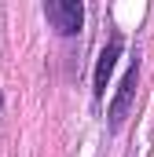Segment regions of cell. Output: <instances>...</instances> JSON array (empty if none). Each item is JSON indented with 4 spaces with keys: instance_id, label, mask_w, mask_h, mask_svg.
<instances>
[{
    "instance_id": "1",
    "label": "cell",
    "mask_w": 154,
    "mask_h": 157,
    "mask_svg": "<svg viewBox=\"0 0 154 157\" xmlns=\"http://www.w3.org/2000/svg\"><path fill=\"white\" fill-rule=\"evenodd\" d=\"M44 15H48V22L63 33V37H74L81 33V22H84V7L77 4V0H48L44 4Z\"/></svg>"
},
{
    "instance_id": "2",
    "label": "cell",
    "mask_w": 154,
    "mask_h": 157,
    "mask_svg": "<svg viewBox=\"0 0 154 157\" xmlns=\"http://www.w3.org/2000/svg\"><path fill=\"white\" fill-rule=\"evenodd\" d=\"M136 80H140V62L128 66V73H125V80H121V88H117V99L110 102V124H114V128L125 121L128 106H132V99H136Z\"/></svg>"
},
{
    "instance_id": "3",
    "label": "cell",
    "mask_w": 154,
    "mask_h": 157,
    "mask_svg": "<svg viewBox=\"0 0 154 157\" xmlns=\"http://www.w3.org/2000/svg\"><path fill=\"white\" fill-rule=\"evenodd\" d=\"M117 55H121V37H114L103 51H99V62H95V95H107V80L117 66Z\"/></svg>"
}]
</instances>
